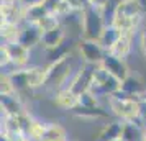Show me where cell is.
<instances>
[{
    "label": "cell",
    "instance_id": "1",
    "mask_svg": "<svg viewBox=\"0 0 146 141\" xmlns=\"http://www.w3.org/2000/svg\"><path fill=\"white\" fill-rule=\"evenodd\" d=\"M107 100H108L110 113L117 120L133 121V123L143 125V121H141V102H139V99L128 97V95H123L121 92H118L117 95L108 97Z\"/></svg>",
    "mask_w": 146,
    "mask_h": 141
},
{
    "label": "cell",
    "instance_id": "2",
    "mask_svg": "<svg viewBox=\"0 0 146 141\" xmlns=\"http://www.w3.org/2000/svg\"><path fill=\"white\" fill-rule=\"evenodd\" d=\"M46 71H48L46 85H51L56 90L69 87L74 74L77 72V71H74V64H72V59H71V54L62 56L59 59L49 62L46 66Z\"/></svg>",
    "mask_w": 146,
    "mask_h": 141
},
{
    "label": "cell",
    "instance_id": "3",
    "mask_svg": "<svg viewBox=\"0 0 146 141\" xmlns=\"http://www.w3.org/2000/svg\"><path fill=\"white\" fill-rule=\"evenodd\" d=\"M107 25L108 21L105 20L104 12H100L97 8L89 5L80 12V38L99 41Z\"/></svg>",
    "mask_w": 146,
    "mask_h": 141
},
{
    "label": "cell",
    "instance_id": "4",
    "mask_svg": "<svg viewBox=\"0 0 146 141\" xmlns=\"http://www.w3.org/2000/svg\"><path fill=\"white\" fill-rule=\"evenodd\" d=\"M121 89V82L113 77L108 71H105L102 66H97L94 71V81L89 92L94 94L97 99H108L112 95H117Z\"/></svg>",
    "mask_w": 146,
    "mask_h": 141
},
{
    "label": "cell",
    "instance_id": "5",
    "mask_svg": "<svg viewBox=\"0 0 146 141\" xmlns=\"http://www.w3.org/2000/svg\"><path fill=\"white\" fill-rule=\"evenodd\" d=\"M77 51H79L80 59L86 64H92V66H99L107 54V51L99 41L84 40V38H80L79 44H77Z\"/></svg>",
    "mask_w": 146,
    "mask_h": 141
},
{
    "label": "cell",
    "instance_id": "6",
    "mask_svg": "<svg viewBox=\"0 0 146 141\" xmlns=\"http://www.w3.org/2000/svg\"><path fill=\"white\" fill-rule=\"evenodd\" d=\"M97 66H92V64H82V66L77 69V72L74 74L72 81L69 84L71 90H74L77 95L84 94V92H89V89L92 85L94 81V71H95Z\"/></svg>",
    "mask_w": 146,
    "mask_h": 141
},
{
    "label": "cell",
    "instance_id": "7",
    "mask_svg": "<svg viewBox=\"0 0 146 141\" xmlns=\"http://www.w3.org/2000/svg\"><path fill=\"white\" fill-rule=\"evenodd\" d=\"M99 66H102L105 71H108V72H110L113 77H117L120 82H123L126 77L130 75V67L126 64V61L120 59V58H117V56H113V54H110V53L105 54L104 61L100 62Z\"/></svg>",
    "mask_w": 146,
    "mask_h": 141
},
{
    "label": "cell",
    "instance_id": "8",
    "mask_svg": "<svg viewBox=\"0 0 146 141\" xmlns=\"http://www.w3.org/2000/svg\"><path fill=\"white\" fill-rule=\"evenodd\" d=\"M145 12H146V5L143 0H120L113 7L112 15L135 18V17H143Z\"/></svg>",
    "mask_w": 146,
    "mask_h": 141
},
{
    "label": "cell",
    "instance_id": "9",
    "mask_svg": "<svg viewBox=\"0 0 146 141\" xmlns=\"http://www.w3.org/2000/svg\"><path fill=\"white\" fill-rule=\"evenodd\" d=\"M41 38H43V31L40 30L38 25L35 23H23L20 28V34H18V43L28 49H33L35 46L41 44Z\"/></svg>",
    "mask_w": 146,
    "mask_h": 141
},
{
    "label": "cell",
    "instance_id": "10",
    "mask_svg": "<svg viewBox=\"0 0 146 141\" xmlns=\"http://www.w3.org/2000/svg\"><path fill=\"white\" fill-rule=\"evenodd\" d=\"M25 7L18 0H2V21L23 25Z\"/></svg>",
    "mask_w": 146,
    "mask_h": 141
},
{
    "label": "cell",
    "instance_id": "11",
    "mask_svg": "<svg viewBox=\"0 0 146 141\" xmlns=\"http://www.w3.org/2000/svg\"><path fill=\"white\" fill-rule=\"evenodd\" d=\"M5 48L10 53V58H12V64H13L15 69H21V67H28V62H30V54H31V49H28L27 46H23L18 41H13V43H7Z\"/></svg>",
    "mask_w": 146,
    "mask_h": 141
},
{
    "label": "cell",
    "instance_id": "12",
    "mask_svg": "<svg viewBox=\"0 0 146 141\" xmlns=\"http://www.w3.org/2000/svg\"><path fill=\"white\" fill-rule=\"evenodd\" d=\"M67 40L66 36V30L64 26L61 25V26L54 28L51 31H46V33H43V38H41V44L40 46L44 49V51H54V49H58V48Z\"/></svg>",
    "mask_w": 146,
    "mask_h": 141
},
{
    "label": "cell",
    "instance_id": "13",
    "mask_svg": "<svg viewBox=\"0 0 146 141\" xmlns=\"http://www.w3.org/2000/svg\"><path fill=\"white\" fill-rule=\"evenodd\" d=\"M120 92L123 95H128V97H135V99H141L146 95V87L143 81L139 79L138 75L130 74L125 81L121 82V89Z\"/></svg>",
    "mask_w": 146,
    "mask_h": 141
},
{
    "label": "cell",
    "instance_id": "14",
    "mask_svg": "<svg viewBox=\"0 0 146 141\" xmlns=\"http://www.w3.org/2000/svg\"><path fill=\"white\" fill-rule=\"evenodd\" d=\"M79 103V95L74 90H71V87H64L56 90L54 94V105L62 108V110H74Z\"/></svg>",
    "mask_w": 146,
    "mask_h": 141
},
{
    "label": "cell",
    "instance_id": "15",
    "mask_svg": "<svg viewBox=\"0 0 146 141\" xmlns=\"http://www.w3.org/2000/svg\"><path fill=\"white\" fill-rule=\"evenodd\" d=\"M121 131H123V121L113 120L110 123H105L100 130L97 141H117L121 140Z\"/></svg>",
    "mask_w": 146,
    "mask_h": 141
},
{
    "label": "cell",
    "instance_id": "16",
    "mask_svg": "<svg viewBox=\"0 0 146 141\" xmlns=\"http://www.w3.org/2000/svg\"><path fill=\"white\" fill-rule=\"evenodd\" d=\"M133 38H135V34H130V33H121V36L118 38V41L113 44V48L108 51L110 54L113 56H117L120 59H125L130 56L131 53V46H133Z\"/></svg>",
    "mask_w": 146,
    "mask_h": 141
},
{
    "label": "cell",
    "instance_id": "17",
    "mask_svg": "<svg viewBox=\"0 0 146 141\" xmlns=\"http://www.w3.org/2000/svg\"><path fill=\"white\" fill-rule=\"evenodd\" d=\"M72 112L74 117H77L80 120H97V118H108L110 117V112L108 110H104V108L100 107H77L71 110Z\"/></svg>",
    "mask_w": 146,
    "mask_h": 141
},
{
    "label": "cell",
    "instance_id": "18",
    "mask_svg": "<svg viewBox=\"0 0 146 141\" xmlns=\"http://www.w3.org/2000/svg\"><path fill=\"white\" fill-rule=\"evenodd\" d=\"M2 112L7 115H17V117L27 113L18 95H2Z\"/></svg>",
    "mask_w": 146,
    "mask_h": 141
},
{
    "label": "cell",
    "instance_id": "19",
    "mask_svg": "<svg viewBox=\"0 0 146 141\" xmlns=\"http://www.w3.org/2000/svg\"><path fill=\"white\" fill-rule=\"evenodd\" d=\"M145 126L133 121H123V131H121V140L123 141H143Z\"/></svg>",
    "mask_w": 146,
    "mask_h": 141
},
{
    "label": "cell",
    "instance_id": "20",
    "mask_svg": "<svg viewBox=\"0 0 146 141\" xmlns=\"http://www.w3.org/2000/svg\"><path fill=\"white\" fill-rule=\"evenodd\" d=\"M49 13L48 12L46 5L41 2V3H36V5H31V7L25 8V15H23V23H38L40 20H43L46 15Z\"/></svg>",
    "mask_w": 146,
    "mask_h": 141
},
{
    "label": "cell",
    "instance_id": "21",
    "mask_svg": "<svg viewBox=\"0 0 146 141\" xmlns=\"http://www.w3.org/2000/svg\"><path fill=\"white\" fill-rule=\"evenodd\" d=\"M120 36H121V31H120L117 26H113L112 23H108L107 28L104 30V33H102V36H100L99 43L104 46V49H105L107 53H108V51L113 48V44L118 41Z\"/></svg>",
    "mask_w": 146,
    "mask_h": 141
},
{
    "label": "cell",
    "instance_id": "22",
    "mask_svg": "<svg viewBox=\"0 0 146 141\" xmlns=\"http://www.w3.org/2000/svg\"><path fill=\"white\" fill-rule=\"evenodd\" d=\"M41 141H69L67 131L59 123H46V130Z\"/></svg>",
    "mask_w": 146,
    "mask_h": 141
},
{
    "label": "cell",
    "instance_id": "23",
    "mask_svg": "<svg viewBox=\"0 0 146 141\" xmlns=\"http://www.w3.org/2000/svg\"><path fill=\"white\" fill-rule=\"evenodd\" d=\"M20 28H21V25H18V23L2 21V26H0V31H2V33H0V34H2V44H7V43L18 41Z\"/></svg>",
    "mask_w": 146,
    "mask_h": 141
},
{
    "label": "cell",
    "instance_id": "24",
    "mask_svg": "<svg viewBox=\"0 0 146 141\" xmlns=\"http://www.w3.org/2000/svg\"><path fill=\"white\" fill-rule=\"evenodd\" d=\"M44 130H46V123L44 121L31 118V120L28 121L25 133L28 134L30 141H41L43 140V134H44Z\"/></svg>",
    "mask_w": 146,
    "mask_h": 141
},
{
    "label": "cell",
    "instance_id": "25",
    "mask_svg": "<svg viewBox=\"0 0 146 141\" xmlns=\"http://www.w3.org/2000/svg\"><path fill=\"white\" fill-rule=\"evenodd\" d=\"M38 26H40V30L43 31V33H46V31H51V30H54V28H58L62 25V21H61V17H58V15L54 13H48L43 20H40L38 23H36Z\"/></svg>",
    "mask_w": 146,
    "mask_h": 141
},
{
    "label": "cell",
    "instance_id": "26",
    "mask_svg": "<svg viewBox=\"0 0 146 141\" xmlns=\"http://www.w3.org/2000/svg\"><path fill=\"white\" fill-rule=\"evenodd\" d=\"M0 94L2 95H17L15 87L12 84V79L7 72H2V85H0Z\"/></svg>",
    "mask_w": 146,
    "mask_h": 141
},
{
    "label": "cell",
    "instance_id": "27",
    "mask_svg": "<svg viewBox=\"0 0 146 141\" xmlns=\"http://www.w3.org/2000/svg\"><path fill=\"white\" fill-rule=\"evenodd\" d=\"M99 102L100 100L94 94L84 92V94L79 95V103L77 105H80V107H99Z\"/></svg>",
    "mask_w": 146,
    "mask_h": 141
},
{
    "label": "cell",
    "instance_id": "28",
    "mask_svg": "<svg viewBox=\"0 0 146 141\" xmlns=\"http://www.w3.org/2000/svg\"><path fill=\"white\" fill-rule=\"evenodd\" d=\"M89 5L105 13V10L108 8V5H112V0H89Z\"/></svg>",
    "mask_w": 146,
    "mask_h": 141
},
{
    "label": "cell",
    "instance_id": "29",
    "mask_svg": "<svg viewBox=\"0 0 146 141\" xmlns=\"http://www.w3.org/2000/svg\"><path fill=\"white\" fill-rule=\"evenodd\" d=\"M139 48L143 51V56L146 58V28H143L139 33Z\"/></svg>",
    "mask_w": 146,
    "mask_h": 141
},
{
    "label": "cell",
    "instance_id": "30",
    "mask_svg": "<svg viewBox=\"0 0 146 141\" xmlns=\"http://www.w3.org/2000/svg\"><path fill=\"white\" fill-rule=\"evenodd\" d=\"M18 2L27 8V7H31V5H36V3H41L43 0H18Z\"/></svg>",
    "mask_w": 146,
    "mask_h": 141
},
{
    "label": "cell",
    "instance_id": "31",
    "mask_svg": "<svg viewBox=\"0 0 146 141\" xmlns=\"http://www.w3.org/2000/svg\"><path fill=\"white\" fill-rule=\"evenodd\" d=\"M143 141H146V126H145V133H143Z\"/></svg>",
    "mask_w": 146,
    "mask_h": 141
},
{
    "label": "cell",
    "instance_id": "32",
    "mask_svg": "<svg viewBox=\"0 0 146 141\" xmlns=\"http://www.w3.org/2000/svg\"><path fill=\"white\" fill-rule=\"evenodd\" d=\"M117 141H123V140H117Z\"/></svg>",
    "mask_w": 146,
    "mask_h": 141
}]
</instances>
